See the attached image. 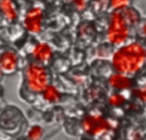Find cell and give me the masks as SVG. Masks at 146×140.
Masks as SVG:
<instances>
[{"mask_svg": "<svg viewBox=\"0 0 146 140\" xmlns=\"http://www.w3.org/2000/svg\"><path fill=\"white\" fill-rule=\"evenodd\" d=\"M111 61L115 72L135 75L146 64V47L140 42L124 43L113 52Z\"/></svg>", "mask_w": 146, "mask_h": 140, "instance_id": "6da1fadb", "label": "cell"}, {"mask_svg": "<svg viewBox=\"0 0 146 140\" xmlns=\"http://www.w3.org/2000/svg\"><path fill=\"white\" fill-rule=\"evenodd\" d=\"M131 26L127 22L122 10H113L110 15L108 25L106 30V40L110 44L122 46L127 43L130 36Z\"/></svg>", "mask_w": 146, "mask_h": 140, "instance_id": "7a4b0ae2", "label": "cell"}, {"mask_svg": "<svg viewBox=\"0 0 146 140\" xmlns=\"http://www.w3.org/2000/svg\"><path fill=\"white\" fill-rule=\"evenodd\" d=\"M24 81L26 88L34 93H42V91L50 84L49 73L43 64L34 61L30 63L24 69Z\"/></svg>", "mask_w": 146, "mask_h": 140, "instance_id": "3957f363", "label": "cell"}, {"mask_svg": "<svg viewBox=\"0 0 146 140\" xmlns=\"http://www.w3.org/2000/svg\"><path fill=\"white\" fill-rule=\"evenodd\" d=\"M80 126L84 133L92 137H99L113 131L115 127V124L111 120L103 116L102 114L91 113L86 115L81 120Z\"/></svg>", "mask_w": 146, "mask_h": 140, "instance_id": "277c9868", "label": "cell"}, {"mask_svg": "<svg viewBox=\"0 0 146 140\" xmlns=\"http://www.w3.org/2000/svg\"><path fill=\"white\" fill-rule=\"evenodd\" d=\"M43 9L39 6L31 7L24 15L23 25L25 30L31 34H39L42 31Z\"/></svg>", "mask_w": 146, "mask_h": 140, "instance_id": "5b68a950", "label": "cell"}, {"mask_svg": "<svg viewBox=\"0 0 146 140\" xmlns=\"http://www.w3.org/2000/svg\"><path fill=\"white\" fill-rule=\"evenodd\" d=\"M19 65V57L13 49H7L0 56V69L2 74H13L17 71Z\"/></svg>", "mask_w": 146, "mask_h": 140, "instance_id": "8992f818", "label": "cell"}, {"mask_svg": "<svg viewBox=\"0 0 146 140\" xmlns=\"http://www.w3.org/2000/svg\"><path fill=\"white\" fill-rule=\"evenodd\" d=\"M31 56L35 61L41 64H47L50 61V59L54 56V49L49 43L40 41L32 47Z\"/></svg>", "mask_w": 146, "mask_h": 140, "instance_id": "52a82bcc", "label": "cell"}, {"mask_svg": "<svg viewBox=\"0 0 146 140\" xmlns=\"http://www.w3.org/2000/svg\"><path fill=\"white\" fill-rule=\"evenodd\" d=\"M107 83L108 85L116 90V91H124V90H129L132 88L133 85V82L132 80L130 79V75H127V74H123V73H120V72H115L113 73L108 80H107Z\"/></svg>", "mask_w": 146, "mask_h": 140, "instance_id": "ba28073f", "label": "cell"}, {"mask_svg": "<svg viewBox=\"0 0 146 140\" xmlns=\"http://www.w3.org/2000/svg\"><path fill=\"white\" fill-rule=\"evenodd\" d=\"M0 8L2 17L7 22H14L18 17V10L14 0H0Z\"/></svg>", "mask_w": 146, "mask_h": 140, "instance_id": "9c48e42d", "label": "cell"}, {"mask_svg": "<svg viewBox=\"0 0 146 140\" xmlns=\"http://www.w3.org/2000/svg\"><path fill=\"white\" fill-rule=\"evenodd\" d=\"M42 98L44 101L49 104H57L62 100V92L56 85L49 84L43 91H42Z\"/></svg>", "mask_w": 146, "mask_h": 140, "instance_id": "30bf717a", "label": "cell"}, {"mask_svg": "<svg viewBox=\"0 0 146 140\" xmlns=\"http://www.w3.org/2000/svg\"><path fill=\"white\" fill-rule=\"evenodd\" d=\"M122 11H123V15H124L127 22L129 23V25H130L131 27L136 26V25L139 23V20H140V15H139V11H138L137 9H135V8H132V7L130 6V7L125 8V9H122Z\"/></svg>", "mask_w": 146, "mask_h": 140, "instance_id": "8fae6325", "label": "cell"}, {"mask_svg": "<svg viewBox=\"0 0 146 140\" xmlns=\"http://www.w3.org/2000/svg\"><path fill=\"white\" fill-rule=\"evenodd\" d=\"M125 101H127V98L121 91H116V92L112 93L111 96H108V98H107V102L112 107H121L122 105L125 104Z\"/></svg>", "mask_w": 146, "mask_h": 140, "instance_id": "7c38bea8", "label": "cell"}, {"mask_svg": "<svg viewBox=\"0 0 146 140\" xmlns=\"http://www.w3.org/2000/svg\"><path fill=\"white\" fill-rule=\"evenodd\" d=\"M43 134H44L43 127L41 125H38V124L32 125L27 131V138L32 139V140H39L43 137Z\"/></svg>", "mask_w": 146, "mask_h": 140, "instance_id": "4fadbf2b", "label": "cell"}, {"mask_svg": "<svg viewBox=\"0 0 146 140\" xmlns=\"http://www.w3.org/2000/svg\"><path fill=\"white\" fill-rule=\"evenodd\" d=\"M110 7L113 10H122L131 5V0H108Z\"/></svg>", "mask_w": 146, "mask_h": 140, "instance_id": "5bb4252c", "label": "cell"}, {"mask_svg": "<svg viewBox=\"0 0 146 140\" xmlns=\"http://www.w3.org/2000/svg\"><path fill=\"white\" fill-rule=\"evenodd\" d=\"M133 94L136 96V98L138 100H140L141 102L146 104V84H144L143 87H139L137 89L133 90Z\"/></svg>", "mask_w": 146, "mask_h": 140, "instance_id": "9a60e30c", "label": "cell"}, {"mask_svg": "<svg viewBox=\"0 0 146 140\" xmlns=\"http://www.w3.org/2000/svg\"><path fill=\"white\" fill-rule=\"evenodd\" d=\"M73 5H74V8L76 10L82 11V10H84L87 8V0H75L73 2Z\"/></svg>", "mask_w": 146, "mask_h": 140, "instance_id": "2e32d148", "label": "cell"}, {"mask_svg": "<svg viewBox=\"0 0 146 140\" xmlns=\"http://www.w3.org/2000/svg\"><path fill=\"white\" fill-rule=\"evenodd\" d=\"M141 33H143V35L146 38V22L141 25Z\"/></svg>", "mask_w": 146, "mask_h": 140, "instance_id": "e0dca14e", "label": "cell"}, {"mask_svg": "<svg viewBox=\"0 0 146 140\" xmlns=\"http://www.w3.org/2000/svg\"><path fill=\"white\" fill-rule=\"evenodd\" d=\"M65 1H68V2H74L75 0H65Z\"/></svg>", "mask_w": 146, "mask_h": 140, "instance_id": "ac0fdd59", "label": "cell"}]
</instances>
